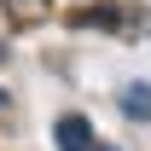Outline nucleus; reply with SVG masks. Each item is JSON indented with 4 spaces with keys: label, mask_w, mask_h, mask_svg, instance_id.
<instances>
[{
    "label": "nucleus",
    "mask_w": 151,
    "mask_h": 151,
    "mask_svg": "<svg viewBox=\"0 0 151 151\" xmlns=\"http://www.w3.org/2000/svg\"><path fill=\"white\" fill-rule=\"evenodd\" d=\"M52 139H58V151H93V145H99L93 128H87V116H58Z\"/></svg>",
    "instance_id": "obj_1"
},
{
    "label": "nucleus",
    "mask_w": 151,
    "mask_h": 151,
    "mask_svg": "<svg viewBox=\"0 0 151 151\" xmlns=\"http://www.w3.org/2000/svg\"><path fill=\"white\" fill-rule=\"evenodd\" d=\"M0 12L18 23V29H35V23L52 18V0H0Z\"/></svg>",
    "instance_id": "obj_2"
},
{
    "label": "nucleus",
    "mask_w": 151,
    "mask_h": 151,
    "mask_svg": "<svg viewBox=\"0 0 151 151\" xmlns=\"http://www.w3.org/2000/svg\"><path fill=\"white\" fill-rule=\"evenodd\" d=\"M70 23L76 29H116V35H122V29H128V12H116V6H81Z\"/></svg>",
    "instance_id": "obj_3"
},
{
    "label": "nucleus",
    "mask_w": 151,
    "mask_h": 151,
    "mask_svg": "<svg viewBox=\"0 0 151 151\" xmlns=\"http://www.w3.org/2000/svg\"><path fill=\"white\" fill-rule=\"evenodd\" d=\"M122 111L134 122H151V81H128L122 87Z\"/></svg>",
    "instance_id": "obj_4"
},
{
    "label": "nucleus",
    "mask_w": 151,
    "mask_h": 151,
    "mask_svg": "<svg viewBox=\"0 0 151 151\" xmlns=\"http://www.w3.org/2000/svg\"><path fill=\"white\" fill-rule=\"evenodd\" d=\"M93 151H116V145H93Z\"/></svg>",
    "instance_id": "obj_5"
},
{
    "label": "nucleus",
    "mask_w": 151,
    "mask_h": 151,
    "mask_svg": "<svg viewBox=\"0 0 151 151\" xmlns=\"http://www.w3.org/2000/svg\"><path fill=\"white\" fill-rule=\"evenodd\" d=\"M0 111H6V93H0Z\"/></svg>",
    "instance_id": "obj_6"
},
{
    "label": "nucleus",
    "mask_w": 151,
    "mask_h": 151,
    "mask_svg": "<svg viewBox=\"0 0 151 151\" xmlns=\"http://www.w3.org/2000/svg\"><path fill=\"white\" fill-rule=\"evenodd\" d=\"M0 58H6V47H0Z\"/></svg>",
    "instance_id": "obj_7"
}]
</instances>
